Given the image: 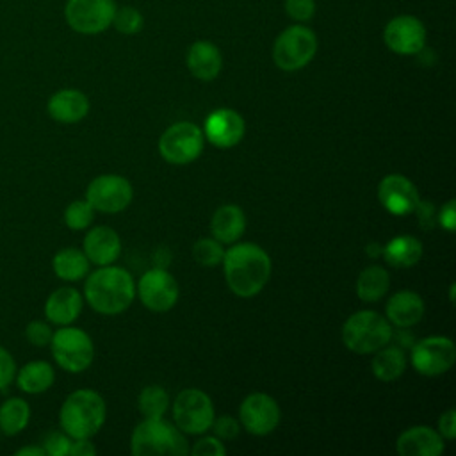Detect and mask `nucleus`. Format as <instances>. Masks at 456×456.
Masks as SVG:
<instances>
[{
	"label": "nucleus",
	"mask_w": 456,
	"mask_h": 456,
	"mask_svg": "<svg viewBox=\"0 0 456 456\" xmlns=\"http://www.w3.org/2000/svg\"><path fill=\"white\" fill-rule=\"evenodd\" d=\"M224 280L230 290L239 297L256 296L271 276V258L256 244H233L223 255Z\"/></svg>",
	"instance_id": "obj_1"
},
{
	"label": "nucleus",
	"mask_w": 456,
	"mask_h": 456,
	"mask_svg": "<svg viewBox=\"0 0 456 456\" xmlns=\"http://www.w3.org/2000/svg\"><path fill=\"white\" fill-rule=\"evenodd\" d=\"M86 301L103 315H116L126 310L135 296V283L128 271L116 265H100L84 285Z\"/></svg>",
	"instance_id": "obj_2"
},
{
	"label": "nucleus",
	"mask_w": 456,
	"mask_h": 456,
	"mask_svg": "<svg viewBox=\"0 0 456 456\" xmlns=\"http://www.w3.org/2000/svg\"><path fill=\"white\" fill-rule=\"evenodd\" d=\"M107 406L102 395L89 388L71 392L59 411V424L71 438H91L105 422Z\"/></svg>",
	"instance_id": "obj_3"
},
{
	"label": "nucleus",
	"mask_w": 456,
	"mask_h": 456,
	"mask_svg": "<svg viewBox=\"0 0 456 456\" xmlns=\"http://www.w3.org/2000/svg\"><path fill=\"white\" fill-rule=\"evenodd\" d=\"M130 449L135 456H183L189 452L183 433L164 417L139 422L132 433Z\"/></svg>",
	"instance_id": "obj_4"
},
{
	"label": "nucleus",
	"mask_w": 456,
	"mask_h": 456,
	"mask_svg": "<svg viewBox=\"0 0 456 456\" xmlns=\"http://www.w3.org/2000/svg\"><path fill=\"white\" fill-rule=\"evenodd\" d=\"M392 338L390 322L374 310L353 314L342 326L344 346L356 354H370L387 346Z\"/></svg>",
	"instance_id": "obj_5"
},
{
	"label": "nucleus",
	"mask_w": 456,
	"mask_h": 456,
	"mask_svg": "<svg viewBox=\"0 0 456 456\" xmlns=\"http://www.w3.org/2000/svg\"><path fill=\"white\" fill-rule=\"evenodd\" d=\"M317 52L315 32L305 25H290L278 34L273 45V61L283 71L305 68Z\"/></svg>",
	"instance_id": "obj_6"
},
{
	"label": "nucleus",
	"mask_w": 456,
	"mask_h": 456,
	"mask_svg": "<svg viewBox=\"0 0 456 456\" xmlns=\"http://www.w3.org/2000/svg\"><path fill=\"white\" fill-rule=\"evenodd\" d=\"M50 347L57 365L68 372L86 370L94 358V346L91 337L84 330L71 328L68 324L53 331Z\"/></svg>",
	"instance_id": "obj_7"
},
{
	"label": "nucleus",
	"mask_w": 456,
	"mask_h": 456,
	"mask_svg": "<svg viewBox=\"0 0 456 456\" xmlns=\"http://www.w3.org/2000/svg\"><path fill=\"white\" fill-rule=\"evenodd\" d=\"M173 420L182 433L201 435L212 428L214 404L205 392L185 388L175 397Z\"/></svg>",
	"instance_id": "obj_8"
},
{
	"label": "nucleus",
	"mask_w": 456,
	"mask_h": 456,
	"mask_svg": "<svg viewBox=\"0 0 456 456\" xmlns=\"http://www.w3.org/2000/svg\"><path fill=\"white\" fill-rule=\"evenodd\" d=\"M159 151L169 164H189L203 151V134L194 123L178 121L160 135Z\"/></svg>",
	"instance_id": "obj_9"
},
{
	"label": "nucleus",
	"mask_w": 456,
	"mask_h": 456,
	"mask_svg": "<svg viewBox=\"0 0 456 456\" xmlns=\"http://www.w3.org/2000/svg\"><path fill=\"white\" fill-rule=\"evenodd\" d=\"M114 11V0H68L64 18L78 34H100L112 25Z\"/></svg>",
	"instance_id": "obj_10"
},
{
	"label": "nucleus",
	"mask_w": 456,
	"mask_h": 456,
	"mask_svg": "<svg viewBox=\"0 0 456 456\" xmlns=\"http://www.w3.org/2000/svg\"><path fill=\"white\" fill-rule=\"evenodd\" d=\"M134 191L126 178L119 175L96 176L86 191V200L94 210L103 214H118L132 201Z\"/></svg>",
	"instance_id": "obj_11"
},
{
	"label": "nucleus",
	"mask_w": 456,
	"mask_h": 456,
	"mask_svg": "<svg viewBox=\"0 0 456 456\" xmlns=\"http://www.w3.org/2000/svg\"><path fill=\"white\" fill-rule=\"evenodd\" d=\"M410 360L419 374L438 376L454 365L456 347L447 337H426L411 347Z\"/></svg>",
	"instance_id": "obj_12"
},
{
	"label": "nucleus",
	"mask_w": 456,
	"mask_h": 456,
	"mask_svg": "<svg viewBox=\"0 0 456 456\" xmlns=\"http://www.w3.org/2000/svg\"><path fill=\"white\" fill-rule=\"evenodd\" d=\"M135 292L141 303L157 314L171 310L176 305L180 294L176 280L162 267L146 271L135 285Z\"/></svg>",
	"instance_id": "obj_13"
},
{
	"label": "nucleus",
	"mask_w": 456,
	"mask_h": 456,
	"mask_svg": "<svg viewBox=\"0 0 456 456\" xmlns=\"http://www.w3.org/2000/svg\"><path fill=\"white\" fill-rule=\"evenodd\" d=\"M383 41L394 53L415 55L426 46V27L415 16L399 14L385 25Z\"/></svg>",
	"instance_id": "obj_14"
},
{
	"label": "nucleus",
	"mask_w": 456,
	"mask_h": 456,
	"mask_svg": "<svg viewBox=\"0 0 456 456\" xmlns=\"http://www.w3.org/2000/svg\"><path fill=\"white\" fill-rule=\"evenodd\" d=\"M239 417L242 428L248 433L264 436L278 428L280 406L271 395L264 392H253L242 401L239 408Z\"/></svg>",
	"instance_id": "obj_15"
},
{
	"label": "nucleus",
	"mask_w": 456,
	"mask_h": 456,
	"mask_svg": "<svg viewBox=\"0 0 456 456\" xmlns=\"http://www.w3.org/2000/svg\"><path fill=\"white\" fill-rule=\"evenodd\" d=\"M379 203L392 216H408L415 212L420 198L411 180L403 175H388L378 185Z\"/></svg>",
	"instance_id": "obj_16"
},
{
	"label": "nucleus",
	"mask_w": 456,
	"mask_h": 456,
	"mask_svg": "<svg viewBox=\"0 0 456 456\" xmlns=\"http://www.w3.org/2000/svg\"><path fill=\"white\" fill-rule=\"evenodd\" d=\"M246 125L233 109H217L205 119V135L217 148H232L244 137Z\"/></svg>",
	"instance_id": "obj_17"
},
{
	"label": "nucleus",
	"mask_w": 456,
	"mask_h": 456,
	"mask_svg": "<svg viewBox=\"0 0 456 456\" xmlns=\"http://www.w3.org/2000/svg\"><path fill=\"white\" fill-rule=\"evenodd\" d=\"M395 449L401 456H438L444 452V440L433 428L413 426L399 435Z\"/></svg>",
	"instance_id": "obj_18"
},
{
	"label": "nucleus",
	"mask_w": 456,
	"mask_h": 456,
	"mask_svg": "<svg viewBox=\"0 0 456 456\" xmlns=\"http://www.w3.org/2000/svg\"><path fill=\"white\" fill-rule=\"evenodd\" d=\"M84 253L89 262L109 265L121 253L119 235L109 226H94L84 237Z\"/></svg>",
	"instance_id": "obj_19"
},
{
	"label": "nucleus",
	"mask_w": 456,
	"mask_h": 456,
	"mask_svg": "<svg viewBox=\"0 0 456 456\" xmlns=\"http://www.w3.org/2000/svg\"><path fill=\"white\" fill-rule=\"evenodd\" d=\"M48 114L59 123H77L89 112V100L78 89H61L48 100Z\"/></svg>",
	"instance_id": "obj_20"
},
{
	"label": "nucleus",
	"mask_w": 456,
	"mask_h": 456,
	"mask_svg": "<svg viewBox=\"0 0 456 456\" xmlns=\"http://www.w3.org/2000/svg\"><path fill=\"white\" fill-rule=\"evenodd\" d=\"M80 312H82V296L73 287H61L53 290L45 303L46 319L59 326L71 324Z\"/></svg>",
	"instance_id": "obj_21"
},
{
	"label": "nucleus",
	"mask_w": 456,
	"mask_h": 456,
	"mask_svg": "<svg viewBox=\"0 0 456 456\" xmlns=\"http://www.w3.org/2000/svg\"><path fill=\"white\" fill-rule=\"evenodd\" d=\"M385 314H387L388 322H392L399 328H410L422 319L424 301L417 292L401 290L387 301Z\"/></svg>",
	"instance_id": "obj_22"
},
{
	"label": "nucleus",
	"mask_w": 456,
	"mask_h": 456,
	"mask_svg": "<svg viewBox=\"0 0 456 456\" xmlns=\"http://www.w3.org/2000/svg\"><path fill=\"white\" fill-rule=\"evenodd\" d=\"M223 66L219 48L210 41H196L187 52V68L200 80H214Z\"/></svg>",
	"instance_id": "obj_23"
},
{
	"label": "nucleus",
	"mask_w": 456,
	"mask_h": 456,
	"mask_svg": "<svg viewBox=\"0 0 456 456\" xmlns=\"http://www.w3.org/2000/svg\"><path fill=\"white\" fill-rule=\"evenodd\" d=\"M246 230V216L237 205L219 207L210 219V232L221 244L237 242Z\"/></svg>",
	"instance_id": "obj_24"
},
{
	"label": "nucleus",
	"mask_w": 456,
	"mask_h": 456,
	"mask_svg": "<svg viewBox=\"0 0 456 456\" xmlns=\"http://www.w3.org/2000/svg\"><path fill=\"white\" fill-rule=\"evenodd\" d=\"M383 256L388 265L406 269L420 260L422 244L413 235H397L383 248Z\"/></svg>",
	"instance_id": "obj_25"
},
{
	"label": "nucleus",
	"mask_w": 456,
	"mask_h": 456,
	"mask_svg": "<svg viewBox=\"0 0 456 456\" xmlns=\"http://www.w3.org/2000/svg\"><path fill=\"white\" fill-rule=\"evenodd\" d=\"M53 379H55L53 367L43 360L25 363L16 374L18 388L27 394H41L48 390L53 385Z\"/></svg>",
	"instance_id": "obj_26"
},
{
	"label": "nucleus",
	"mask_w": 456,
	"mask_h": 456,
	"mask_svg": "<svg viewBox=\"0 0 456 456\" xmlns=\"http://www.w3.org/2000/svg\"><path fill=\"white\" fill-rule=\"evenodd\" d=\"M53 273L64 281H77L89 273V260L84 251L77 248H64L53 255Z\"/></svg>",
	"instance_id": "obj_27"
},
{
	"label": "nucleus",
	"mask_w": 456,
	"mask_h": 456,
	"mask_svg": "<svg viewBox=\"0 0 456 456\" xmlns=\"http://www.w3.org/2000/svg\"><path fill=\"white\" fill-rule=\"evenodd\" d=\"M390 287V276L381 265L365 267L356 278V296L362 301H379Z\"/></svg>",
	"instance_id": "obj_28"
},
{
	"label": "nucleus",
	"mask_w": 456,
	"mask_h": 456,
	"mask_svg": "<svg viewBox=\"0 0 456 456\" xmlns=\"http://www.w3.org/2000/svg\"><path fill=\"white\" fill-rule=\"evenodd\" d=\"M406 369V356L399 347L383 346L374 353L370 370L379 381H394L403 376Z\"/></svg>",
	"instance_id": "obj_29"
},
{
	"label": "nucleus",
	"mask_w": 456,
	"mask_h": 456,
	"mask_svg": "<svg viewBox=\"0 0 456 456\" xmlns=\"http://www.w3.org/2000/svg\"><path fill=\"white\" fill-rule=\"evenodd\" d=\"M30 419V406L21 397L5 399L0 406V431L7 436H14L23 431Z\"/></svg>",
	"instance_id": "obj_30"
},
{
	"label": "nucleus",
	"mask_w": 456,
	"mask_h": 456,
	"mask_svg": "<svg viewBox=\"0 0 456 456\" xmlns=\"http://www.w3.org/2000/svg\"><path fill=\"white\" fill-rule=\"evenodd\" d=\"M137 406H139V411L144 415V419H160L169 408V395L162 387L150 385L141 390Z\"/></svg>",
	"instance_id": "obj_31"
},
{
	"label": "nucleus",
	"mask_w": 456,
	"mask_h": 456,
	"mask_svg": "<svg viewBox=\"0 0 456 456\" xmlns=\"http://www.w3.org/2000/svg\"><path fill=\"white\" fill-rule=\"evenodd\" d=\"M112 25L119 34L134 36L142 28L144 18L135 7L123 5V7H116L114 16H112Z\"/></svg>",
	"instance_id": "obj_32"
},
{
	"label": "nucleus",
	"mask_w": 456,
	"mask_h": 456,
	"mask_svg": "<svg viewBox=\"0 0 456 456\" xmlns=\"http://www.w3.org/2000/svg\"><path fill=\"white\" fill-rule=\"evenodd\" d=\"M94 208L87 200H75L64 210V223L71 230H84L93 223Z\"/></svg>",
	"instance_id": "obj_33"
},
{
	"label": "nucleus",
	"mask_w": 456,
	"mask_h": 456,
	"mask_svg": "<svg viewBox=\"0 0 456 456\" xmlns=\"http://www.w3.org/2000/svg\"><path fill=\"white\" fill-rule=\"evenodd\" d=\"M224 255L223 244L217 239H200L196 240V244L192 246V256L198 264L205 265V267H212L221 264Z\"/></svg>",
	"instance_id": "obj_34"
},
{
	"label": "nucleus",
	"mask_w": 456,
	"mask_h": 456,
	"mask_svg": "<svg viewBox=\"0 0 456 456\" xmlns=\"http://www.w3.org/2000/svg\"><path fill=\"white\" fill-rule=\"evenodd\" d=\"M69 445L71 436H68L64 431H50L43 442V449L50 456H68Z\"/></svg>",
	"instance_id": "obj_35"
},
{
	"label": "nucleus",
	"mask_w": 456,
	"mask_h": 456,
	"mask_svg": "<svg viewBox=\"0 0 456 456\" xmlns=\"http://www.w3.org/2000/svg\"><path fill=\"white\" fill-rule=\"evenodd\" d=\"M52 328L50 324L43 322V321H30L25 328V337L27 340L32 344V346H37V347H43V346H48L50 340H52Z\"/></svg>",
	"instance_id": "obj_36"
},
{
	"label": "nucleus",
	"mask_w": 456,
	"mask_h": 456,
	"mask_svg": "<svg viewBox=\"0 0 456 456\" xmlns=\"http://www.w3.org/2000/svg\"><path fill=\"white\" fill-rule=\"evenodd\" d=\"M285 12L294 21H308L315 14V0H285Z\"/></svg>",
	"instance_id": "obj_37"
},
{
	"label": "nucleus",
	"mask_w": 456,
	"mask_h": 456,
	"mask_svg": "<svg viewBox=\"0 0 456 456\" xmlns=\"http://www.w3.org/2000/svg\"><path fill=\"white\" fill-rule=\"evenodd\" d=\"M191 452L194 456H223L226 452V449L219 438L205 436V438H200L198 442H194Z\"/></svg>",
	"instance_id": "obj_38"
},
{
	"label": "nucleus",
	"mask_w": 456,
	"mask_h": 456,
	"mask_svg": "<svg viewBox=\"0 0 456 456\" xmlns=\"http://www.w3.org/2000/svg\"><path fill=\"white\" fill-rule=\"evenodd\" d=\"M212 426H214V431H216L217 438H221V440L235 438L239 435V429H240L239 422L233 417H228V415L214 419Z\"/></svg>",
	"instance_id": "obj_39"
},
{
	"label": "nucleus",
	"mask_w": 456,
	"mask_h": 456,
	"mask_svg": "<svg viewBox=\"0 0 456 456\" xmlns=\"http://www.w3.org/2000/svg\"><path fill=\"white\" fill-rule=\"evenodd\" d=\"M16 376V363L11 353L0 346V390L7 388V385Z\"/></svg>",
	"instance_id": "obj_40"
},
{
	"label": "nucleus",
	"mask_w": 456,
	"mask_h": 456,
	"mask_svg": "<svg viewBox=\"0 0 456 456\" xmlns=\"http://www.w3.org/2000/svg\"><path fill=\"white\" fill-rule=\"evenodd\" d=\"M438 433L442 435V438L452 440L456 435V410L449 408L447 411H444L438 419Z\"/></svg>",
	"instance_id": "obj_41"
},
{
	"label": "nucleus",
	"mask_w": 456,
	"mask_h": 456,
	"mask_svg": "<svg viewBox=\"0 0 456 456\" xmlns=\"http://www.w3.org/2000/svg\"><path fill=\"white\" fill-rule=\"evenodd\" d=\"M438 223L447 230V232H454V226H456V203L454 200H449L440 214H438Z\"/></svg>",
	"instance_id": "obj_42"
},
{
	"label": "nucleus",
	"mask_w": 456,
	"mask_h": 456,
	"mask_svg": "<svg viewBox=\"0 0 456 456\" xmlns=\"http://www.w3.org/2000/svg\"><path fill=\"white\" fill-rule=\"evenodd\" d=\"M94 452H96V449L89 442V438H71L68 456H93Z\"/></svg>",
	"instance_id": "obj_43"
},
{
	"label": "nucleus",
	"mask_w": 456,
	"mask_h": 456,
	"mask_svg": "<svg viewBox=\"0 0 456 456\" xmlns=\"http://www.w3.org/2000/svg\"><path fill=\"white\" fill-rule=\"evenodd\" d=\"M18 456H46L45 449L43 447H37V445H28V447H21L16 451Z\"/></svg>",
	"instance_id": "obj_44"
}]
</instances>
